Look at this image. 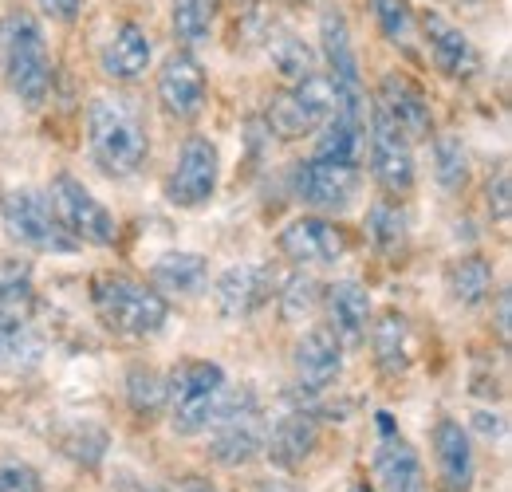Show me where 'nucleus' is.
Wrapping results in <instances>:
<instances>
[{
    "label": "nucleus",
    "mask_w": 512,
    "mask_h": 492,
    "mask_svg": "<svg viewBox=\"0 0 512 492\" xmlns=\"http://www.w3.org/2000/svg\"><path fill=\"white\" fill-rule=\"evenodd\" d=\"M87 154L103 178H134L150 158V130L142 107L127 95H95L87 107Z\"/></svg>",
    "instance_id": "1"
},
{
    "label": "nucleus",
    "mask_w": 512,
    "mask_h": 492,
    "mask_svg": "<svg viewBox=\"0 0 512 492\" xmlns=\"http://www.w3.org/2000/svg\"><path fill=\"white\" fill-rule=\"evenodd\" d=\"M0 67L12 87V95L24 107H40L52 95V52L44 40V28L32 12L16 8L0 20Z\"/></svg>",
    "instance_id": "2"
},
{
    "label": "nucleus",
    "mask_w": 512,
    "mask_h": 492,
    "mask_svg": "<svg viewBox=\"0 0 512 492\" xmlns=\"http://www.w3.org/2000/svg\"><path fill=\"white\" fill-rule=\"evenodd\" d=\"M91 304L107 331L127 339H154L170 323V304L154 284L123 272H103L91 280Z\"/></svg>",
    "instance_id": "3"
},
{
    "label": "nucleus",
    "mask_w": 512,
    "mask_h": 492,
    "mask_svg": "<svg viewBox=\"0 0 512 492\" xmlns=\"http://www.w3.org/2000/svg\"><path fill=\"white\" fill-rule=\"evenodd\" d=\"M205 433H209L205 449L217 465L241 469V465L256 461L264 453L268 422H264V410H260V398H256L253 386H241L237 394H225Z\"/></svg>",
    "instance_id": "4"
},
{
    "label": "nucleus",
    "mask_w": 512,
    "mask_h": 492,
    "mask_svg": "<svg viewBox=\"0 0 512 492\" xmlns=\"http://www.w3.org/2000/svg\"><path fill=\"white\" fill-rule=\"evenodd\" d=\"M225 398V370L209 359H186L166 374V414L182 437H197Z\"/></svg>",
    "instance_id": "5"
},
{
    "label": "nucleus",
    "mask_w": 512,
    "mask_h": 492,
    "mask_svg": "<svg viewBox=\"0 0 512 492\" xmlns=\"http://www.w3.org/2000/svg\"><path fill=\"white\" fill-rule=\"evenodd\" d=\"M0 221H4V237L16 248H28V252L71 256L83 248L60 225L48 193H40V189H8L0 197Z\"/></svg>",
    "instance_id": "6"
},
{
    "label": "nucleus",
    "mask_w": 512,
    "mask_h": 492,
    "mask_svg": "<svg viewBox=\"0 0 512 492\" xmlns=\"http://www.w3.org/2000/svg\"><path fill=\"white\" fill-rule=\"evenodd\" d=\"M320 52H323V63H327V83H331L335 115L367 119V91H363V71H359L355 44H351V28H347V16H343L339 8H323V12H320Z\"/></svg>",
    "instance_id": "7"
},
{
    "label": "nucleus",
    "mask_w": 512,
    "mask_h": 492,
    "mask_svg": "<svg viewBox=\"0 0 512 492\" xmlns=\"http://www.w3.org/2000/svg\"><path fill=\"white\" fill-rule=\"evenodd\" d=\"M48 201L60 217L67 233L79 241V245L91 248H111L119 241V221L115 213L79 182L75 174H56L52 178V189H48Z\"/></svg>",
    "instance_id": "8"
},
{
    "label": "nucleus",
    "mask_w": 512,
    "mask_h": 492,
    "mask_svg": "<svg viewBox=\"0 0 512 492\" xmlns=\"http://www.w3.org/2000/svg\"><path fill=\"white\" fill-rule=\"evenodd\" d=\"M288 185H292V193L304 209H312L320 217H339L359 201L363 174H359V166H347V162L308 158L292 170Z\"/></svg>",
    "instance_id": "9"
},
{
    "label": "nucleus",
    "mask_w": 512,
    "mask_h": 492,
    "mask_svg": "<svg viewBox=\"0 0 512 492\" xmlns=\"http://www.w3.org/2000/svg\"><path fill=\"white\" fill-rule=\"evenodd\" d=\"M331 111H335V99H331V83H327V75H308V79H296V83H288L284 91H276L272 95V103H268V111H264V119H268V130L276 134V138H308V134H316L327 119H331Z\"/></svg>",
    "instance_id": "10"
},
{
    "label": "nucleus",
    "mask_w": 512,
    "mask_h": 492,
    "mask_svg": "<svg viewBox=\"0 0 512 492\" xmlns=\"http://www.w3.org/2000/svg\"><path fill=\"white\" fill-rule=\"evenodd\" d=\"M221 182V154L205 134H190L166 178V201L178 209H201L213 201Z\"/></svg>",
    "instance_id": "11"
},
{
    "label": "nucleus",
    "mask_w": 512,
    "mask_h": 492,
    "mask_svg": "<svg viewBox=\"0 0 512 492\" xmlns=\"http://www.w3.org/2000/svg\"><path fill=\"white\" fill-rule=\"evenodd\" d=\"M367 158H371V178L390 197H406L418 170H414V142L386 119L379 107H371V130H367Z\"/></svg>",
    "instance_id": "12"
},
{
    "label": "nucleus",
    "mask_w": 512,
    "mask_h": 492,
    "mask_svg": "<svg viewBox=\"0 0 512 492\" xmlns=\"http://www.w3.org/2000/svg\"><path fill=\"white\" fill-rule=\"evenodd\" d=\"M276 248L288 264L296 268H331L339 264L347 252H351V241L347 233L331 221V217H320V213H300L292 217L280 237H276Z\"/></svg>",
    "instance_id": "13"
},
{
    "label": "nucleus",
    "mask_w": 512,
    "mask_h": 492,
    "mask_svg": "<svg viewBox=\"0 0 512 492\" xmlns=\"http://www.w3.org/2000/svg\"><path fill=\"white\" fill-rule=\"evenodd\" d=\"M375 481L379 492H426L422 457L386 410L375 414Z\"/></svg>",
    "instance_id": "14"
},
{
    "label": "nucleus",
    "mask_w": 512,
    "mask_h": 492,
    "mask_svg": "<svg viewBox=\"0 0 512 492\" xmlns=\"http://www.w3.org/2000/svg\"><path fill=\"white\" fill-rule=\"evenodd\" d=\"M209 83H205V67L193 60L190 48L170 52L158 67V103L174 123H193L205 107Z\"/></svg>",
    "instance_id": "15"
},
{
    "label": "nucleus",
    "mask_w": 512,
    "mask_h": 492,
    "mask_svg": "<svg viewBox=\"0 0 512 492\" xmlns=\"http://www.w3.org/2000/svg\"><path fill=\"white\" fill-rule=\"evenodd\" d=\"M371 107H379L410 142H426L434 134V107H430L426 91L402 71H386L379 79V91H375Z\"/></svg>",
    "instance_id": "16"
},
{
    "label": "nucleus",
    "mask_w": 512,
    "mask_h": 492,
    "mask_svg": "<svg viewBox=\"0 0 512 492\" xmlns=\"http://www.w3.org/2000/svg\"><path fill=\"white\" fill-rule=\"evenodd\" d=\"M276 296V272L272 264H233L213 284V304L225 319H249Z\"/></svg>",
    "instance_id": "17"
},
{
    "label": "nucleus",
    "mask_w": 512,
    "mask_h": 492,
    "mask_svg": "<svg viewBox=\"0 0 512 492\" xmlns=\"http://www.w3.org/2000/svg\"><path fill=\"white\" fill-rule=\"evenodd\" d=\"M418 32H422V40L430 48V60L442 75H449V79H473L477 75L481 56H477L473 40L449 16H442L438 8H426L418 16Z\"/></svg>",
    "instance_id": "18"
},
{
    "label": "nucleus",
    "mask_w": 512,
    "mask_h": 492,
    "mask_svg": "<svg viewBox=\"0 0 512 492\" xmlns=\"http://www.w3.org/2000/svg\"><path fill=\"white\" fill-rule=\"evenodd\" d=\"M292 370H296V386L304 394H323L327 386H335L343 374L339 335L331 327H312L308 335H300V343L292 347Z\"/></svg>",
    "instance_id": "19"
},
{
    "label": "nucleus",
    "mask_w": 512,
    "mask_h": 492,
    "mask_svg": "<svg viewBox=\"0 0 512 492\" xmlns=\"http://www.w3.org/2000/svg\"><path fill=\"white\" fill-rule=\"evenodd\" d=\"M430 445H434V465H438L442 489L473 492V485H477V453H473L469 430L453 418H438L434 433H430Z\"/></svg>",
    "instance_id": "20"
},
{
    "label": "nucleus",
    "mask_w": 512,
    "mask_h": 492,
    "mask_svg": "<svg viewBox=\"0 0 512 492\" xmlns=\"http://www.w3.org/2000/svg\"><path fill=\"white\" fill-rule=\"evenodd\" d=\"M150 60H154V44H150L146 28L134 24V20L115 24V32L107 36V44H103V52H99L103 75L115 79V83H138V79L146 75Z\"/></svg>",
    "instance_id": "21"
},
{
    "label": "nucleus",
    "mask_w": 512,
    "mask_h": 492,
    "mask_svg": "<svg viewBox=\"0 0 512 492\" xmlns=\"http://www.w3.org/2000/svg\"><path fill=\"white\" fill-rule=\"evenodd\" d=\"M316 441H320V426H316V418H312L304 406L280 414V418L272 422V430L264 433V449H268V457H272L280 469L304 465L308 453L316 449Z\"/></svg>",
    "instance_id": "22"
},
{
    "label": "nucleus",
    "mask_w": 512,
    "mask_h": 492,
    "mask_svg": "<svg viewBox=\"0 0 512 492\" xmlns=\"http://www.w3.org/2000/svg\"><path fill=\"white\" fill-rule=\"evenodd\" d=\"M327 315H331V331L339 335V343H363L367 327H371V292L359 280H339L327 288Z\"/></svg>",
    "instance_id": "23"
},
{
    "label": "nucleus",
    "mask_w": 512,
    "mask_h": 492,
    "mask_svg": "<svg viewBox=\"0 0 512 492\" xmlns=\"http://www.w3.org/2000/svg\"><path fill=\"white\" fill-rule=\"evenodd\" d=\"M150 284H154L162 296H182V300H190L197 292H205V284H209V264H205V256H197V252H166V256L154 260Z\"/></svg>",
    "instance_id": "24"
},
{
    "label": "nucleus",
    "mask_w": 512,
    "mask_h": 492,
    "mask_svg": "<svg viewBox=\"0 0 512 492\" xmlns=\"http://www.w3.org/2000/svg\"><path fill=\"white\" fill-rule=\"evenodd\" d=\"M371 335V355L386 374H406L410 367V319L402 311H383L379 319H371L367 327Z\"/></svg>",
    "instance_id": "25"
},
{
    "label": "nucleus",
    "mask_w": 512,
    "mask_h": 492,
    "mask_svg": "<svg viewBox=\"0 0 512 492\" xmlns=\"http://www.w3.org/2000/svg\"><path fill=\"white\" fill-rule=\"evenodd\" d=\"M44 335L32 323H0V378H16L40 367Z\"/></svg>",
    "instance_id": "26"
},
{
    "label": "nucleus",
    "mask_w": 512,
    "mask_h": 492,
    "mask_svg": "<svg viewBox=\"0 0 512 492\" xmlns=\"http://www.w3.org/2000/svg\"><path fill=\"white\" fill-rule=\"evenodd\" d=\"M363 150H367V119H351V115H335V111H331V119L320 126L316 158L359 166Z\"/></svg>",
    "instance_id": "27"
},
{
    "label": "nucleus",
    "mask_w": 512,
    "mask_h": 492,
    "mask_svg": "<svg viewBox=\"0 0 512 492\" xmlns=\"http://www.w3.org/2000/svg\"><path fill=\"white\" fill-rule=\"evenodd\" d=\"M446 288L453 304L461 308H477L493 296V264L485 256H461L453 260L446 272Z\"/></svg>",
    "instance_id": "28"
},
{
    "label": "nucleus",
    "mask_w": 512,
    "mask_h": 492,
    "mask_svg": "<svg viewBox=\"0 0 512 492\" xmlns=\"http://www.w3.org/2000/svg\"><path fill=\"white\" fill-rule=\"evenodd\" d=\"M36 308L32 268L20 260H0V323H28Z\"/></svg>",
    "instance_id": "29"
},
{
    "label": "nucleus",
    "mask_w": 512,
    "mask_h": 492,
    "mask_svg": "<svg viewBox=\"0 0 512 492\" xmlns=\"http://www.w3.org/2000/svg\"><path fill=\"white\" fill-rule=\"evenodd\" d=\"M367 241L379 248L383 256L398 260V252H406L410 241V217L398 201H375L367 209Z\"/></svg>",
    "instance_id": "30"
},
{
    "label": "nucleus",
    "mask_w": 512,
    "mask_h": 492,
    "mask_svg": "<svg viewBox=\"0 0 512 492\" xmlns=\"http://www.w3.org/2000/svg\"><path fill=\"white\" fill-rule=\"evenodd\" d=\"M367 12L398 52H406V56L418 52V16H414L410 0H367Z\"/></svg>",
    "instance_id": "31"
},
{
    "label": "nucleus",
    "mask_w": 512,
    "mask_h": 492,
    "mask_svg": "<svg viewBox=\"0 0 512 492\" xmlns=\"http://www.w3.org/2000/svg\"><path fill=\"white\" fill-rule=\"evenodd\" d=\"M469 174H473L469 146L457 134H438L434 138V178H438V185L453 197L469 185Z\"/></svg>",
    "instance_id": "32"
},
{
    "label": "nucleus",
    "mask_w": 512,
    "mask_h": 492,
    "mask_svg": "<svg viewBox=\"0 0 512 492\" xmlns=\"http://www.w3.org/2000/svg\"><path fill=\"white\" fill-rule=\"evenodd\" d=\"M213 16H217V0H174L170 4V24L182 48H197L213 36Z\"/></svg>",
    "instance_id": "33"
},
{
    "label": "nucleus",
    "mask_w": 512,
    "mask_h": 492,
    "mask_svg": "<svg viewBox=\"0 0 512 492\" xmlns=\"http://www.w3.org/2000/svg\"><path fill=\"white\" fill-rule=\"evenodd\" d=\"M127 406L138 418H158L166 410V374L146 363H134L127 370Z\"/></svg>",
    "instance_id": "34"
},
{
    "label": "nucleus",
    "mask_w": 512,
    "mask_h": 492,
    "mask_svg": "<svg viewBox=\"0 0 512 492\" xmlns=\"http://www.w3.org/2000/svg\"><path fill=\"white\" fill-rule=\"evenodd\" d=\"M268 56L276 63V71L284 75V83H296V79H308L320 71V60L316 52L296 36V32H276L268 40Z\"/></svg>",
    "instance_id": "35"
},
{
    "label": "nucleus",
    "mask_w": 512,
    "mask_h": 492,
    "mask_svg": "<svg viewBox=\"0 0 512 492\" xmlns=\"http://www.w3.org/2000/svg\"><path fill=\"white\" fill-rule=\"evenodd\" d=\"M316 300H320V284L300 268V272H292L280 288H276V304H280V315L288 319V323H296V319H304L308 311L316 308Z\"/></svg>",
    "instance_id": "36"
},
{
    "label": "nucleus",
    "mask_w": 512,
    "mask_h": 492,
    "mask_svg": "<svg viewBox=\"0 0 512 492\" xmlns=\"http://www.w3.org/2000/svg\"><path fill=\"white\" fill-rule=\"evenodd\" d=\"M0 492H44V481L28 461L0 453Z\"/></svg>",
    "instance_id": "37"
},
{
    "label": "nucleus",
    "mask_w": 512,
    "mask_h": 492,
    "mask_svg": "<svg viewBox=\"0 0 512 492\" xmlns=\"http://www.w3.org/2000/svg\"><path fill=\"white\" fill-rule=\"evenodd\" d=\"M485 205L493 213L497 225H509L512 217V182H509V170H497L489 185H485Z\"/></svg>",
    "instance_id": "38"
},
{
    "label": "nucleus",
    "mask_w": 512,
    "mask_h": 492,
    "mask_svg": "<svg viewBox=\"0 0 512 492\" xmlns=\"http://www.w3.org/2000/svg\"><path fill=\"white\" fill-rule=\"evenodd\" d=\"M40 12L56 24H75L83 12V0H40Z\"/></svg>",
    "instance_id": "39"
},
{
    "label": "nucleus",
    "mask_w": 512,
    "mask_h": 492,
    "mask_svg": "<svg viewBox=\"0 0 512 492\" xmlns=\"http://www.w3.org/2000/svg\"><path fill=\"white\" fill-rule=\"evenodd\" d=\"M509 304H512L509 288H501L497 292V335H501V347L509 343Z\"/></svg>",
    "instance_id": "40"
},
{
    "label": "nucleus",
    "mask_w": 512,
    "mask_h": 492,
    "mask_svg": "<svg viewBox=\"0 0 512 492\" xmlns=\"http://www.w3.org/2000/svg\"><path fill=\"white\" fill-rule=\"evenodd\" d=\"M473 422H477V430L485 433V437H505V418H489V410H477L473 414Z\"/></svg>",
    "instance_id": "41"
},
{
    "label": "nucleus",
    "mask_w": 512,
    "mask_h": 492,
    "mask_svg": "<svg viewBox=\"0 0 512 492\" xmlns=\"http://www.w3.org/2000/svg\"><path fill=\"white\" fill-rule=\"evenodd\" d=\"M178 492H221V489H217V485H209V481H201V477H190Z\"/></svg>",
    "instance_id": "42"
},
{
    "label": "nucleus",
    "mask_w": 512,
    "mask_h": 492,
    "mask_svg": "<svg viewBox=\"0 0 512 492\" xmlns=\"http://www.w3.org/2000/svg\"><path fill=\"white\" fill-rule=\"evenodd\" d=\"M351 492H375V489H367V485H355Z\"/></svg>",
    "instance_id": "43"
},
{
    "label": "nucleus",
    "mask_w": 512,
    "mask_h": 492,
    "mask_svg": "<svg viewBox=\"0 0 512 492\" xmlns=\"http://www.w3.org/2000/svg\"><path fill=\"white\" fill-rule=\"evenodd\" d=\"M457 4H481V0H457Z\"/></svg>",
    "instance_id": "44"
},
{
    "label": "nucleus",
    "mask_w": 512,
    "mask_h": 492,
    "mask_svg": "<svg viewBox=\"0 0 512 492\" xmlns=\"http://www.w3.org/2000/svg\"><path fill=\"white\" fill-rule=\"evenodd\" d=\"M288 4H304V0H288Z\"/></svg>",
    "instance_id": "45"
}]
</instances>
